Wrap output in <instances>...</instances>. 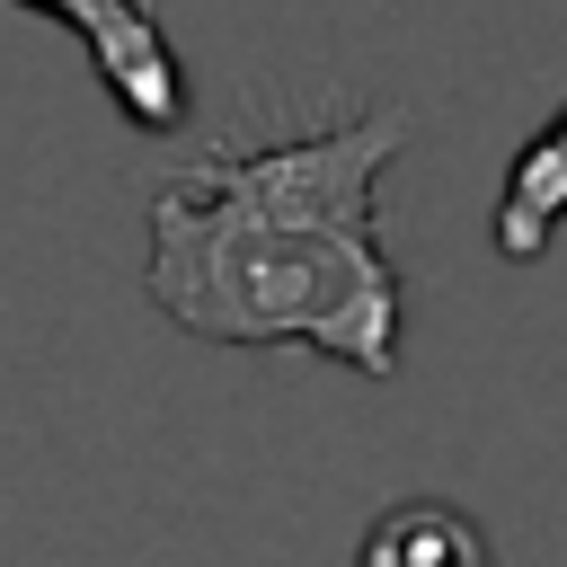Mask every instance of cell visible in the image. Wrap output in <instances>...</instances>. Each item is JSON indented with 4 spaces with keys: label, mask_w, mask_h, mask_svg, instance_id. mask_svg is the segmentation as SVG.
I'll list each match as a JSON object with an SVG mask.
<instances>
[{
    "label": "cell",
    "mask_w": 567,
    "mask_h": 567,
    "mask_svg": "<svg viewBox=\"0 0 567 567\" xmlns=\"http://www.w3.org/2000/svg\"><path fill=\"white\" fill-rule=\"evenodd\" d=\"M354 567H496V549H487V532H478L461 505H443V496H408V505L372 514Z\"/></svg>",
    "instance_id": "obj_3"
},
{
    "label": "cell",
    "mask_w": 567,
    "mask_h": 567,
    "mask_svg": "<svg viewBox=\"0 0 567 567\" xmlns=\"http://www.w3.org/2000/svg\"><path fill=\"white\" fill-rule=\"evenodd\" d=\"M18 9L62 18L89 44V71L124 106V124H142V133H177L186 124V62H177V44L159 35V18L142 0H18Z\"/></svg>",
    "instance_id": "obj_2"
},
{
    "label": "cell",
    "mask_w": 567,
    "mask_h": 567,
    "mask_svg": "<svg viewBox=\"0 0 567 567\" xmlns=\"http://www.w3.org/2000/svg\"><path fill=\"white\" fill-rule=\"evenodd\" d=\"M408 142L399 106L319 133L213 142L151 195L142 292L204 346H310L363 381L399 372V266L372 177Z\"/></svg>",
    "instance_id": "obj_1"
},
{
    "label": "cell",
    "mask_w": 567,
    "mask_h": 567,
    "mask_svg": "<svg viewBox=\"0 0 567 567\" xmlns=\"http://www.w3.org/2000/svg\"><path fill=\"white\" fill-rule=\"evenodd\" d=\"M558 221H567V115H549V124L514 151L505 195H496V248H505V257H540Z\"/></svg>",
    "instance_id": "obj_4"
}]
</instances>
